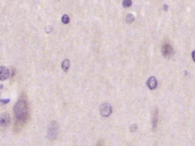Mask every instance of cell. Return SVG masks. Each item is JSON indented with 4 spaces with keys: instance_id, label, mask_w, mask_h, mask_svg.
I'll return each mask as SVG.
<instances>
[{
    "instance_id": "cell-2",
    "label": "cell",
    "mask_w": 195,
    "mask_h": 146,
    "mask_svg": "<svg viewBox=\"0 0 195 146\" xmlns=\"http://www.w3.org/2000/svg\"><path fill=\"white\" fill-rule=\"evenodd\" d=\"M58 127L56 122H53L48 127V138L52 140L56 138L58 134Z\"/></svg>"
},
{
    "instance_id": "cell-4",
    "label": "cell",
    "mask_w": 195,
    "mask_h": 146,
    "mask_svg": "<svg viewBox=\"0 0 195 146\" xmlns=\"http://www.w3.org/2000/svg\"><path fill=\"white\" fill-rule=\"evenodd\" d=\"M100 112L101 115L104 117H107L110 116L112 113L111 106L107 103H104L100 107Z\"/></svg>"
},
{
    "instance_id": "cell-6",
    "label": "cell",
    "mask_w": 195,
    "mask_h": 146,
    "mask_svg": "<svg viewBox=\"0 0 195 146\" xmlns=\"http://www.w3.org/2000/svg\"><path fill=\"white\" fill-rule=\"evenodd\" d=\"M162 52H163V54L165 57H168L172 53L173 49H172L171 46L169 44L166 43L163 46Z\"/></svg>"
},
{
    "instance_id": "cell-8",
    "label": "cell",
    "mask_w": 195,
    "mask_h": 146,
    "mask_svg": "<svg viewBox=\"0 0 195 146\" xmlns=\"http://www.w3.org/2000/svg\"><path fill=\"white\" fill-rule=\"evenodd\" d=\"M70 61L66 59L64 61H63V62L62 63V67L64 71H68V70L69 69L70 67Z\"/></svg>"
},
{
    "instance_id": "cell-3",
    "label": "cell",
    "mask_w": 195,
    "mask_h": 146,
    "mask_svg": "<svg viewBox=\"0 0 195 146\" xmlns=\"http://www.w3.org/2000/svg\"><path fill=\"white\" fill-rule=\"evenodd\" d=\"M10 123V117L8 113H4L0 115V127L5 128Z\"/></svg>"
},
{
    "instance_id": "cell-10",
    "label": "cell",
    "mask_w": 195,
    "mask_h": 146,
    "mask_svg": "<svg viewBox=\"0 0 195 146\" xmlns=\"http://www.w3.org/2000/svg\"><path fill=\"white\" fill-rule=\"evenodd\" d=\"M62 21L64 24H68L70 21V18L68 15H64L62 18Z\"/></svg>"
},
{
    "instance_id": "cell-9",
    "label": "cell",
    "mask_w": 195,
    "mask_h": 146,
    "mask_svg": "<svg viewBox=\"0 0 195 146\" xmlns=\"http://www.w3.org/2000/svg\"><path fill=\"white\" fill-rule=\"evenodd\" d=\"M157 122H158V114H157V111H155L153 114V119H152V125L154 128H155L157 125Z\"/></svg>"
},
{
    "instance_id": "cell-11",
    "label": "cell",
    "mask_w": 195,
    "mask_h": 146,
    "mask_svg": "<svg viewBox=\"0 0 195 146\" xmlns=\"http://www.w3.org/2000/svg\"><path fill=\"white\" fill-rule=\"evenodd\" d=\"M134 20V17L133 16V15L128 14L127 16L126 21H127L128 23H131Z\"/></svg>"
},
{
    "instance_id": "cell-13",
    "label": "cell",
    "mask_w": 195,
    "mask_h": 146,
    "mask_svg": "<svg viewBox=\"0 0 195 146\" xmlns=\"http://www.w3.org/2000/svg\"><path fill=\"white\" fill-rule=\"evenodd\" d=\"M192 59L194 62H195V50L193 51L192 53Z\"/></svg>"
},
{
    "instance_id": "cell-12",
    "label": "cell",
    "mask_w": 195,
    "mask_h": 146,
    "mask_svg": "<svg viewBox=\"0 0 195 146\" xmlns=\"http://www.w3.org/2000/svg\"><path fill=\"white\" fill-rule=\"evenodd\" d=\"M123 5L124 7H129L131 5V0H124L123 2Z\"/></svg>"
},
{
    "instance_id": "cell-1",
    "label": "cell",
    "mask_w": 195,
    "mask_h": 146,
    "mask_svg": "<svg viewBox=\"0 0 195 146\" xmlns=\"http://www.w3.org/2000/svg\"><path fill=\"white\" fill-rule=\"evenodd\" d=\"M14 112L17 120L22 123L26 122L29 115L26 102L24 100H20L17 102L14 107Z\"/></svg>"
},
{
    "instance_id": "cell-5",
    "label": "cell",
    "mask_w": 195,
    "mask_h": 146,
    "mask_svg": "<svg viewBox=\"0 0 195 146\" xmlns=\"http://www.w3.org/2000/svg\"><path fill=\"white\" fill-rule=\"evenodd\" d=\"M9 71L5 66H0V80L5 81L9 77Z\"/></svg>"
},
{
    "instance_id": "cell-7",
    "label": "cell",
    "mask_w": 195,
    "mask_h": 146,
    "mask_svg": "<svg viewBox=\"0 0 195 146\" xmlns=\"http://www.w3.org/2000/svg\"><path fill=\"white\" fill-rule=\"evenodd\" d=\"M147 86L150 89L154 90L158 85V82L155 77H151L148 79Z\"/></svg>"
}]
</instances>
